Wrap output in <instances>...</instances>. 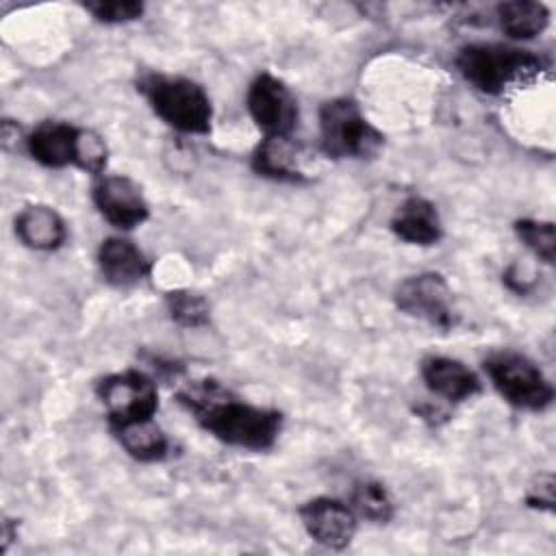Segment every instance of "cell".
Returning a JSON list of instances; mask_svg holds the SVG:
<instances>
[{
  "mask_svg": "<svg viewBox=\"0 0 556 556\" xmlns=\"http://www.w3.org/2000/svg\"><path fill=\"white\" fill-rule=\"evenodd\" d=\"M96 391L106 410L111 428L152 419L159 408L156 384L150 376L137 369H126L102 378Z\"/></svg>",
  "mask_w": 556,
  "mask_h": 556,
  "instance_id": "cell-6",
  "label": "cell"
},
{
  "mask_svg": "<svg viewBox=\"0 0 556 556\" xmlns=\"http://www.w3.org/2000/svg\"><path fill=\"white\" fill-rule=\"evenodd\" d=\"M252 167L256 174L274 180H282V182L304 180V172L298 159V148L291 141V137H265L252 154Z\"/></svg>",
  "mask_w": 556,
  "mask_h": 556,
  "instance_id": "cell-16",
  "label": "cell"
},
{
  "mask_svg": "<svg viewBox=\"0 0 556 556\" xmlns=\"http://www.w3.org/2000/svg\"><path fill=\"white\" fill-rule=\"evenodd\" d=\"M526 502L539 510H554V476L541 473L534 484H530Z\"/></svg>",
  "mask_w": 556,
  "mask_h": 556,
  "instance_id": "cell-23",
  "label": "cell"
},
{
  "mask_svg": "<svg viewBox=\"0 0 556 556\" xmlns=\"http://www.w3.org/2000/svg\"><path fill=\"white\" fill-rule=\"evenodd\" d=\"M495 391L519 410H545L554 400L552 382L534 361L515 350H500L484 358Z\"/></svg>",
  "mask_w": 556,
  "mask_h": 556,
  "instance_id": "cell-5",
  "label": "cell"
},
{
  "mask_svg": "<svg viewBox=\"0 0 556 556\" xmlns=\"http://www.w3.org/2000/svg\"><path fill=\"white\" fill-rule=\"evenodd\" d=\"M85 137V128L65 122H43L26 137V148L28 154L46 167H80Z\"/></svg>",
  "mask_w": 556,
  "mask_h": 556,
  "instance_id": "cell-11",
  "label": "cell"
},
{
  "mask_svg": "<svg viewBox=\"0 0 556 556\" xmlns=\"http://www.w3.org/2000/svg\"><path fill=\"white\" fill-rule=\"evenodd\" d=\"M391 230L397 239L413 245H432L443 235L441 217L434 204L419 195L404 200L391 219Z\"/></svg>",
  "mask_w": 556,
  "mask_h": 556,
  "instance_id": "cell-14",
  "label": "cell"
},
{
  "mask_svg": "<svg viewBox=\"0 0 556 556\" xmlns=\"http://www.w3.org/2000/svg\"><path fill=\"white\" fill-rule=\"evenodd\" d=\"M393 300L402 313L434 328L452 330L458 324V313L452 304V289L441 274L424 271L402 280Z\"/></svg>",
  "mask_w": 556,
  "mask_h": 556,
  "instance_id": "cell-7",
  "label": "cell"
},
{
  "mask_svg": "<svg viewBox=\"0 0 556 556\" xmlns=\"http://www.w3.org/2000/svg\"><path fill=\"white\" fill-rule=\"evenodd\" d=\"M515 232L519 237V241L534 254L539 256L543 263L552 265L554 263V252H556V232H554V224L552 222H543V219H517L515 222Z\"/></svg>",
  "mask_w": 556,
  "mask_h": 556,
  "instance_id": "cell-21",
  "label": "cell"
},
{
  "mask_svg": "<svg viewBox=\"0 0 556 556\" xmlns=\"http://www.w3.org/2000/svg\"><path fill=\"white\" fill-rule=\"evenodd\" d=\"M300 519L311 539L328 549H343L356 532V513L334 497H315L302 504Z\"/></svg>",
  "mask_w": 556,
  "mask_h": 556,
  "instance_id": "cell-9",
  "label": "cell"
},
{
  "mask_svg": "<svg viewBox=\"0 0 556 556\" xmlns=\"http://www.w3.org/2000/svg\"><path fill=\"white\" fill-rule=\"evenodd\" d=\"M321 150L334 159H369L384 143L352 98H334L319 109Z\"/></svg>",
  "mask_w": 556,
  "mask_h": 556,
  "instance_id": "cell-4",
  "label": "cell"
},
{
  "mask_svg": "<svg viewBox=\"0 0 556 556\" xmlns=\"http://www.w3.org/2000/svg\"><path fill=\"white\" fill-rule=\"evenodd\" d=\"M139 91L174 130L185 135H206L211 130V100L198 83L182 76L148 74L139 80Z\"/></svg>",
  "mask_w": 556,
  "mask_h": 556,
  "instance_id": "cell-3",
  "label": "cell"
},
{
  "mask_svg": "<svg viewBox=\"0 0 556 556\" xmlns=\"http://www.w3.org/2000/svg\"><path fill=\"white\" fill-rule=\"evenodd\" d=\"M248 111L265 137H291L298 126V102L291 89L271 74H258L248 89Z\"/></svg>",
  "mask_w": 556,
  "mask_h": 556,
  "instance_id": "cell-8",
  "label": "cell"
},
{
  "mask_svg": "<svg viewBox=\"0 0 556 556\" xmlns=\"http://www.w3.org/2000/svg\"><path fill=\"white\" fill-rule=\"evenodd\" d=\"M176 400L208 434L232 447L269 450L282 428L278 410L250 404L213 378L182 384Z\"/></svg>",
  "mask_w": 556,
  "mask_h": 556,
  "instance_id": "cell-1",
  "label": "cell"
},
{
  "mask_svg": "<svg viewBox=\"0 0 556 556\" xmlns=\"http://www.w3.org/2000/svg\"><path fill=\"white\" fill-rule=\"evenodd\" d=\"M165 304L169 311V317L185 328H202L211 321V306L208 302L193 291L176 289L165 295Z\"/></svg>",
  "mask_w": 556,
  "mask_h": 556,
  "instance_id": "cell-20",
  "label": "cell"
},
{
  "mask_svg": "<svg viewBox=\"0 0 556 556\" xmlns=\"http://www.w3.org/2000/svg\"><path fill=\"white\" fill-rule=\"evenodd\" d=\"M85 9L104 24H124L141 17L143 4L135 0H96L85 2Z\"/></svg>",
  "mask_w": 556,
  "mask_h": 556,
  "instance_id": "cell-22",
  "label": "cell"
},
{
  "mask_svg": "<svg viewBox=\"0 0 556 556\" xmlns=\"http://www.w3.org/2000/svg\"><path fill=\"white\" fill-rule=\"evenodd\" d=\"M15 235L26 248L50 252L63 245L67 230H65V222L54 208L43 204H33V206H26L15 217Z\"/></svg>",
  "mask_w": 556,
  "mask_h": 556,
  "instance_id": "cell-15",
  "label": "cell"
},
{
  "mask_svg": "<svg viewBox=\"0 0 556 556\" xmlns=\"http://www.w3.org/2000/svg\"><path fill=\"white\" fill-rule=\"evenodd\" d=\"M421 378L434 395L454 404L471 400L476 393H480L478 376L460 361L450 356H428L421 363Z\"/></svg>",
  "mask_w": 556,
  "mask_h": 556,
  "instance_id": "cell-13",
  "label": "cell"
},
{
  "mask_svg": "<svg viewBox=\"0 0 556 556\" xmlns=\"http://www.w3.org/2000/svg\"><path fill=\"white\" fill-rule=\"evenodd\" d=\"M460 76L486 96H502L508 89L528 85L547 70V63L530 50L506 43H469L458 50Z\"/></svg>",
  "mask_w": 556,
  "mask_h": 556,
  "instance_id": "cell-2",
  "label": "cell"
},
{
  "mask_svg": "<svg viewBox=\"0 0 556 556\" xmlns=\"http://www.w3.org/2000/svg\"><path fill=\"white\" fill-rule=\"evenodd\" d=\"M352 510L371 523H387L393 517V502L380 482L363 480L352 489Z\"/></svg>",
  "mask_w": 556,
  "mask_h": 556,
  "instance_id": "cell-19",
  "label": "cell"
},
{
  "mask_svg": "<svg viewBox=\"0 0 556 556\" xmlns=\"http://www.w3.org/2000/svg\"><path fill=\"white\" fill-rule=\"evenodd\" d=\"M122 447L137 460L141 463H154L167 456L169 443L163 430L154 424V419H143V421H132L126 426L111 428Z\"/></svg>",
  "mask_w": 556,
  "mask_h": 556,
  "instance_id": "cell-17",
  "label": "cell"
},
{
  "mask_svg": "<svg viewBox=\"0 0 556 556\" xmlns=\"http://www.w3.org/2000/svg\"><path fill=\"white\" fill-rule=\"evenodd\" d=\"M98 265L104 280L113 287H132L148 278L150 261L143 252L124 237H109L98 250Z\"/></svg>",
  "mask_w": 556,
  "mask_h": 556,
  "instance_id": "cell-12",
  "label": "cell"
},
{
  "mask_svg": "<svg viewBox=\"0 0 556 556\" xmlns=\"http://www.w3.org/2000/svg\"><path fill=\"white\" fill-rule=\"evenodd\" d=\"M500 28L513 39H532L547 28L549 9L543 2L513 0L497 7Z\"/></svg>",
  "mask_w": 556,
  "mask_h": 556,
  "instance_id": "cell-18",
  "label": "cell"
},
{
  "mask_svg": "<svg viewBox=\"0 0 556 556\" xmlns=\"http://www.w3.org/2000/svg\"><path fill=\"white\" fill-rule=\"evenodd\" d=\"M93 202L102 217L122 230L141 226L150 215L139 185L119 174L100 178V182L93 187Z\"/></svg>",
  "mask_w": 556,
  "mask_h": 556,
  "instance_id": "cell-10",
  "label": "cell"
}]
</instances>
